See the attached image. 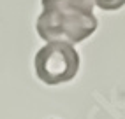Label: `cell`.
Returning <instances> with one entry per match:
<instances>
[{
	"mask_svg": "<svg viewBox=\"0 0 125 119\" xmlns=\"http://www.w3.org/2000/svg\"><path fill=\"white\" fill-rule=\"evenodd\" d=\"M79 54L67 42H48L35 54V74L46 84H62L76 77Z\"/></svg>",
	"mask_w": 125,
	"mask_h": 119,
	"instance_id": "2",
	"label": "cell"
},
{
	"mask_svg": "<svg viewBox=\"0 0 125 119\" xmlns=\"http://www.w3.org/2000/svg\"><path fill=\"white\" fill-rule=\"evenodd\" d=\"M97 30L94 0H42L37 33L46 42H78Z\"/></svg>",
	"mask_w": 125,
	"mask_h": 119,
	"instance_id": "1",
	"label": "cell"
},
{
	"mask_svg": "<svg viewBox=\"0 0 125 119\" xmlns=\"http://www.w3.org/2000/svg\"><path fill=\"white\" fill-rule=\"evenodd\" d=\"M94 4H97L104 11H116L120 7H123L125 0H94Z\"/></svg>",
	"mask_w": 125,
	"mask_h": 119,
	"instance_id": "3",
	"label": "cell"
}]
</instances>
